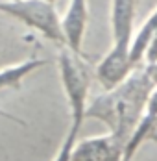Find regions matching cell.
I'll return each instance as SVG.
<instances>
[{
  "label": "cell",
  "instance_id": "1",
  "mask_svg": "<svg viewBox=\"0 0 157 161\" xmlns=\"http://www.w3.org/2000/svg\"><path fill=\"white\" fill-rule=\"evenodd\" d=\"M154 87L155 83L150 76L146 63L139 65L122 83L113 89H106V93L87 104L85 120L96 119L104 122L111 133L118 135L127 145L144 113Z\"/></svg>",
  "mask_w": 157,
  "mask_h": 161
},
{
  "label": "cell",
  "instance_id": "2",
  "mask_svg": "<svg viewBox=\"0 0 157 161\" xmlns=\"http://www.w3.org/2000/svg\"><path fill=\"white\" fill-rule=\"evenodd\" d=\"M59 80L63 85V93L67 97L72 122L81 126L85 120V109L89 104V89H91V70L83 61L81 54L74 52L68 47H61L57 56Z\"/></svg>",
  "mask_w": 157,
  "mask_h": 161
},
{
  "label": "cell",
  "instance_id": "3",
  "mask_svg": "<svg viewBox=\"0 0 157 161\" xmlns=\"http://www.w3.org/2000/svg\"><path fill=\"white\" fill-rule=\"evenodd\" d=\"M0 13L17 19L24 26L43 33L46 39L65 47L61 17L50 0H0Z\"/></svg>",
  "mask_w": 157,
  "mask_h": 161
},
{
  "label": "cell",
  "instance_id": "4",
  "mask_svg": "<svg viewBox=\"0 0 157 161\" xmlns=\"http://www.w3.org/2000/svg\"><path fill=\"white\" fill-rule=\"evenodd\" d=\"M126 143L115 133H104L76 141L72 161H124Z\"/></svg>",
  "mask_w": 157,
  "mask_h": 161
},
{
  "label": "cell",
  "instance_id": "5",
  "mask_svg": "<svg viewBox=\"0 0 157 161\" xmlns=\"http://www.w3.org/2000/svg\"><path fill=\"white\" fill-rule=\"evenodd\" d=\"M135 65L131 61L129 43H113L109 52L96 65V78L104 89H113L131 74Z\"/></svg>",
  "mask_w": 157,
  "mask_h": 161
},
{
  "label": "cell",
  "instance_id": "6",
  "mask_svg": "<svg viewBox=\"0 0 157 161\" xmlns=\"http://www.w3.org/2000/svg\"><path fill=\"white\" fill-rule=\"evenodd\" d=\"M87 0H70L61 17V28L65 35V47L83 54V37L87 30Z\"/></svg>",
  "mask_w": 157,
  "mask_h": 161
},
{
  "label": "cell",
  "instance_id": "7",
  "mask_svg": "<svg viewBox=\"0 0 157 161\" xmlns=\"http://www.w3.org/2000/svg\"><path fill=\"white\" fill-rule=\"evenodd\" d=\"M137 2L139 0H113L111 2L113 43H131Z\"/></svg>",
  "mask_w": 157,
  "mask_h": 161
},
{
  "label": "cell",
  "instance_id": "8",
  "mask_svg": "<svg viewBox=\"0 0 157 161\" xmlns=\"http://www.w3.org/2000/svg\"><path fill=\"white\" fill-rule=\"evenodd\" d=\"M157 128V85L154 87L152 95L146 102V108L142 113L141 120L137 124V128L133 131V135L129 137L127 145H126V154H124V161H131L133 156L137 154L139 146L150 137V133Z\"/></svg>",
  "mask_w": 157,
  "mask_h": 161
},
{
  "label": "cell",
  "instance_id": "9",
  "mask_svg": "<svg viewBox=\"0 0 157 161\" xmlns=\"http://www.w3.org/2000/svg\"><path fill=\"white\" fill-rule=\"evenodd\" d=\"M157 33V8L148 15V19L141 24V28L137 32H133L131 43H129V54H131V61L135 67L144 63L146 58V50L150 47L152 39Z\"/></svg>",
  "mask_w": 157,
  "mask_h": 161
},
{
  "label": "cell",
  "instance_id": "10",
  "mask_svg": "<svg viewBox=\"0 0 157 161\" xmlns=\"http://www.w3.org/2000/svg\"><path fill=\"white\" fill-rule=\"evenodd\" d=\"M48 63V59H41V58H30L24 59L20 63L9 65L0 69V91L4 89H20L24 78L31 74L33 70H37L39 67H45Z\"/></svg>",
  "mask_w": 157,
  "mask_h": 161
},
{
  "label": "cell",
  "instance_id": "11",
  "mask_svg": "<svg viewBox=\"0 0 157 161\" xmlns=\"http://www.w3.org/2000/svg\"><path fill=\"white\" fill-rule=\"evenodd\" d=\"M79 128H81V126L70 122V128H68L61 146H59V150H57V154L54 156L52 161H72V150H74V145H76V141H78Z\"/></svg>",
  "mask_w": 157,
  "mask_h": 161
},
{
  "label": "cell",
  "instance_id": "12",
  "mask_svg": "<svg viewBox=\"0 0 157 161\" xmlns=\"http://www.w3.org/2000/svg\"><path fill=\"white\" fill-rule=\"evenodd\" d=\"M0 117H2V119H8V120H11V122H17V124H20V126H24V120H22V119H19V117L11 115V113L4 111V109H0Z\"/></svg>",
  "mask_w": 157,
  "mask_h": 161
},
{
  "label": "cell",
  "instance_id": "13",
  "mask_svg": "<svg viewBox=\"0 0 157 161\" xmlns=\"http://www.w3.org/2000/svg\"><path fill=\"white\" fill-rule=\"evenodd\" d=\"M146 67H148V70H150V76H152L154 83L157 85V61H154V63H146Z\"/></svg>",
  "mask_w": 157,
  "mask_h": 161
},
{
  "label": "cell",
  "instance_id": "14",
  "mask_svg": "<svg viewBox=\"0 0 157 161\" xmlns=\"http://www.w3.org/2000/svg\"><path fill=\"white\" fill-rule=\"evenodd\" d=\"M148 139H150V141H154V143H157V128L150 133V137H148Z\"/></svg>",
  "mask_w": 157,
  "mask_h": 161
},
{
  "label": "cell",
  "instance_id": "15",
  "mask_svg": "<svg viewBox=\"0 0 157 161\" xmlns=\"http://www.w3.org/2000/svg\"><path fill=\"white\" fill-rule=\"evenodd\" d=\"M50 2H56V0H50Z\"/></svg>",
  "mask_w": 157,
  "mask_h": 161
}]
</instances>
